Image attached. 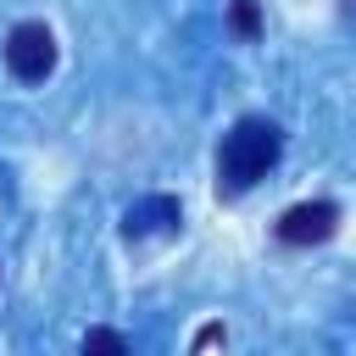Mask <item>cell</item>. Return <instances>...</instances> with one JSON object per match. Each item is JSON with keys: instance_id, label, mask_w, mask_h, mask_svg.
<instances>
[{"instance_id": "6da1fadb", "label": "cell", "mask_w": 356, "mask_h": 356, "mask_svg": "<svg viewBox=\"0 0 356 356\" xmlns=\"http://www.w3.org/2000/svg\"><path fill=\"white\" fill-rule=\"evenodd\" d=\"M278 150H284L278 122H267V117H239V122L222 134V150H217V189H222V195H245L250 184L267 178V167L278 161Z\"/></svg>"}, {"instance_id": "7a4b0ae2", "label": "cell", "mask_w": 356, "mask_h": 356, "mask_svg": "<svg viewBox=\"0 0 356 356\" xmlns=\"http://www.w3.org/2000/svg\"><path fill=\"white\" fill-rule=\"evenodd\" d=\"M6 67H11V78H22V83H44L50 67H56V33H50L44 22H17V28L6 33Z\"/></svg>"}, {"instance_id": "3957f363", "label": "cell", "mask_w": 356, "mask_h": 356, "mask_svg": "<svg viewBox=\"0 0 356 356\" xmlns=\"http://www.w3.org/2000/svg\"><path fill=\"white\" fill-rule=\"evenodd\" d=\"M339 228V206L334 200H300L278 217V239L284 245H323Z\"/></svg>"}, {"instance_id": "277c9868", "label": "cell", "mask_w": 356, "mask_h": 356, "mask_svg": "<svg viewBox=\"0 0 356 356\" xmlns=\"http://www.w3.org/2000/svg\"><path fill=\"white\" fill-rule=\"evenodd\" d=\"M172 222H178V200L156 195V200H139V206H128V217H122V234H128V239H139V234H150V228H172Z\"/></svg>"}, {"instance_id": "5b68a950", "label": "cell", "mask_w": 356, "mask_h": 356, "mask_svg": "<svg viewBox=\"0 0 356 356\" xmlns=\"http://www.w3.org/2000/svg\"><path fill=\"white\" fill-rule=\"evenodd\" d=\"M83 356H128V339L117 328H89L83 334Z\"/></svg>"}, {"instance_id": "8992f818", "label": "cell", "mask_w": 356, "mask_h": 356, "mask_svg": "<svg viewBox=\"0 0 356 356\" xmlns=\"http://www.w3.org/2000/svg\"><path fill=\"white\" fill-rule=\"evenodd\" d=\"M228 22H234V33H239V39H256V33H261V11H256V0H234Z\"/></svg>"}]
</instances>
